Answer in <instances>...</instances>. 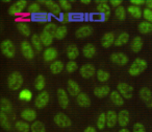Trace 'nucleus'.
<instances>
[{
  "instance_id": "60",
  "label": "nucleus",
  "mask_w": 152,
  "mask_h": 132,
  "mask_svg": "<svg viewBox=\"0 0 152 132\" xmlns=\"http://www.w3.org/2000/svg\"><path fill=\"white\" fill-rule=\"evenodd\" d=\"M119 132H130V131H129L127 128H121V129L119 130Z\"/></svg>"
},
{
  "instance_id": "34",
  "label": "nucleus",
  "mask_w": 152,
  "mask_h": 132,
  "mask_svg": "<svg viewBox=\"0 0 152 132\" xmlns=\"http://www.w3.org/2000/svg\"><path fill=\"white\" fill-rule=\"evenodd\" d=\"M30 43H31V45L34 46V48L36 49L37 51H41V50H42L43 43H42V40H41L40 35H38V34H34V35H32Z\"/></svg>"
},
{
  "instance_id": "30",
  "label": "nucleus",
  "mask_w": 152,
  "mask_h": 132,
  "mask_svg": "<svg viewBox=\"0 0 152 132\" xmlns=\"http://www.w3.org/2000/svg\"><path fill=\"white\" fill-rule=\"evenodd\" d=\"M106 121H107L108 128H114L117 125V122H118V114H117L116 111L108 110L106 112Z\"/></svg>"
},
{
  "instance_id": "61",
  "label": "nucleus",
  "mask_w": 152,
  "mask_h": 132,
  "mask_svg": "<svg viewBox=\"0 0 152 132\" xmlns=\"http://www.w3.org/2000/svg\"><path fill=\"white\" fill-rule=\"evenodd\" d=\"M2 2H4V3H10L11 1H10V0H3Z\"/></svg>"
},
{
  "instance_id": "4",
  "label": "nucleus",
  "mask_w": 152,
  "mask_h": 132,
  "mask_svg": "<svg viewBox=\"0 0 152 132\" xmlns=\"http://www.w3.org/2000/svg\"><path fill=\"white\" fill-rule=\"evenodd\" d=\"M27 1L26 0H18L14 2L11 7H9V15L11 16H19L27 9Z\"/></svg>"
},
{
  "instance_id": "36",
  "label": "nucleus",
  "mask_w": 152,
  "mask_h": 132,
  "mask_svg": "<svg viewBox=\"0 0 152 132\" xmlns=\"http://www.w3.org/2000/svg\"><path fill=\"white\" fill-rule=\"evenodd\" d=\"M15 127L19 132H29L30 128H31V125H29L27 122H25V121H23V119H22V121H17V122H16Z\"/></svg>"
},
{
  "instance_id": "2",
  "label": "nucleus",
  "mask_w": 152,
  "mask_h": 132,
  "mask_svg": "<svg viewBox=\"0 0 152 132\" xmlns=\"http://www.w3.org/2000/svg\"><path fill=\"white\" fill-rule=\"evenodd\" d=\"M23 76L19 71H13L7 77V87L13 91H17L23 85Z\"/></svg>"
},
{
  "instance_id": "19",
  "label": "nucleus",
  "mask_w": 152,
  "mask_h": 132,
  "mask_svg": "<svg viewBox=\"0 0 152 132\" xmlns=\"http://www.w3.org/2000/svg\"><path fill=\"white\" fill-rule=\"evenodd\" d=\"M115 41H116V37L114 33H106L101 38V45L104 48H110L112 45H115Z\"/></svg>"
},
{
  "instance_id": "38",
  "label": "nucleus",
  "mask_w": 152,
  "mask_h": 132,
  "mask_svg": "<svg viewBox=\"0 0 152 132\" xmlns=\"http://www.w3.org/2000/svg\"><path fill=\"white\" fill-rule=\"evenodd\" d=\"M0 125L5 130L12 129V125H11V123H10L9 116L7 115V113L2 112V111H0Z\"/></svg>"
},
{
  "instance_id": "58",
  "label": "nucleus",
  "mask_w": 152,
  "mask_h": 132,
  "mask_svg": "<svg viewBox=\"0 0 152 132\" xmlns=\"http://www.w3.org/2000/svg\"><path fill=\"white\" fill-rule=\"evenodd\" d=\"M146 7H147V9L152 10V0H147L146 1Z\"/></svg>"
},
{
  "instance_id": "31",
  "label": "nucleus",
  "mask_w": 152,
  "mask_h": 132,
  "mask_svg": "<svg viewBox=\"0 0 152 132\" xmlns=\"http://www.w3.org/2000/svg\"><path fill=\"white\" fill-rule=\"evenodd\" d=\"M127 13L132 18H134V19H140V18H142V16H143V12H142L141 7H135V5H132V4H130L127 7Z\"/></svg>"
},
{
  "instance_id": "32",
  "label": "nucleus",
  "mask_w": 152,
  "mask_h": 132,
  "mask_svg": "<svg viewBox=\"0 0 152 132\" xmlns=\"http://www.w3.org/2000/svg\"><path fill=\"white\" fill-rule=\"evenodd\" d=\"M45 86H46L45 77L43 75H39L34 80V88H36V90H39V91H44Z\"/></svg>"
},
{
  "instance_id": "43",
  "label": "nucleus",
  "mask_w": 152,
  "mask_h": 132,
  "mask_svg": "<svg viewBox=\"0 0 152 132\" xmlns=\"http://www.w3.org/2000/svg\"><path fill=\"white\" fill-rule=\"evenodd\" d=\"M31 132H46V127H45L44 123L41 121H36L31 124V128H30Z\"/></svg>"
},
{
  "instance_id": "42",
  "label": "nucleus",
  "mask_w": 152,
  "mask_h": 132,
  "mask_svg": "<svg viewBox=\"0 0 152 132\" xmlns=\"http://www.w3.org/2000/svg\"><path fill=\"white\" fill-rule=\"evenodd\" d=\"M107 126V121H106V112H101L97 119V128L99 130H103Z\"/></svg>"
},
{
  "instance_id": "35",
  "label": "nucleus",
  "mask_w": 152,
  "mask_h": 132,
  "mask_svg": "<svg viewBox=\"0 0 152 132\" xmlns=\"http://www.w3.org/2000/svg\"><path fill=\"white\" fill-rule=\"evenodd\" d=\"M32 96H34V94H32L31 90L25 88V89H22L19 92L18 98H19V100L23 101V102H30L32 100Z\"/></svg>"
},
{
  "instance_id": "7",
  "label": "nucleus",
  "mask_w": 152,
  "mask_h": 132,
  "mask_svg": "<svg viewBox=\"0 0 152 132\" xmlns=\"http://www.w3.org/2000/svg\"><path fill=\"white\" fill-rule=\"evenodd\" d=\"M54 123L58 126L59 128H67L72 125V121L66 113L64 112H57L54 115Z\"/></svg>"
},
{
  "instance_id": "6",
  "label": "nucleus",
  "mask_w": 152,
  "mask_h": 132,
  "mask_svg": "<svg viewBox=\"0 0 152 132\" xmlns=\"http://www.w3.org/2000/svg\"><path fill=\"white\" fill-rule=\"evenodd\" d=\"M20 48H21V53L25 59L32 60L34 58V48L29 41H27V40L22 41Z\"/></svg>"
},
{
  "instance_id": "55",
  "label": "nucleus",
  "mask_w": 152,
  "mask_h": 132,
  "mask_svg": "<svg viewBox=\"0 0 152 132\" xmlns=\"http://www.w3.org/2000/svg\"><path fill=\"white\" fill-rule=\"evenodd\" d=\"M70 16V21L72 20H80L83 18V14H75V13H72L69 14Z\"/></svg>"
},
{
  "instance_id": "41",
  "label": "nucleus",
  "mask_w": 152,
  "mask_h": 132,
  "mask_svg": "<svg viewBox=\"0 0 152 132\" xmlns=\"http://www.w3.org/2000/svg\"><path fill=\"white\" fill-rule=\"evenodd\" d=\"M96 77H97V80L99 82H102V83H105V82L108 81L110 75L108 71L104 70V69H98L97 73H96Z\"/></svg>"
},
{
  "instance_id": "20",
  "label": "nucleus",
  "mask_w": 152,
  "mask_h": 132,
  "mask_svg": "<svg viewBox=\"0 0 152 132\" xmlns=\"http://www.w3.org/2000/svg\"><path fill=\"white\" fill-rule=\"evenodd\" d=\"M110 92L112 91H110V88L108 85H101L94 88V94L99 99L106 98L108 94H110Z\"/></svg>"
},
{
  "instance_id": "5",
  "label": "nucleus",
  "mask_w": 152,
  "mask_h": 132,
  "mask_svg": "<svg viewBox=\"0 0 152 132\" xmlns=\"http://www.w3.org/2000/svg\"><path fill=\"white\" fill-rule=\"evenodd\" d=\"M117 90L121 93V96L124 99H131L133 96V87L125 82H120L117 85Z\"/></svg>"
},
{
  "instance_id": "12",
  "label": "nucleus",
  "mask_w": 152,
  "mask_h": 132,
  "mask_svg": "<svg viewBox=\"0 0 152 132\" xmlns=\"http://www.w3.org/2000/svg\"><path fill=\"white\" fill-rule=\"evenodd\" d=\"M110 61L119 66H124L128 63V57L124 53H114L110 55Z\"/></svg>"
},
{
  "instance_id": "40",
  "label": "nucleus",
  "mask_w": 152,
  "mask_h": 132,
  "mask_svg": "<svg viewBox=\"0 0 152 132\" xmlns=\"http://www.w3.org/2000/svg\"><path fill=\"white\" fill-rule=\"evenodd\" d=\"M129 41V35L127 33H121L118 37H117L116 41H115V45L116 46H122V45L128 43Z\"/></svg>"
},
{
  "instance_id": "51",
  "label": "nucleus",
  "mask_w": 152,
  "mask_h": 132,
  "mask_svg": "<svg viewBox=\"0 0 152 132\" xmlns=\"http://www.w3.org/2000/svg\"><path fill=\"white\" fill-rule=\"evenodd\" d=\"M132 132H146V128L142 123H135L133 124Z\"/></svg>"
},
{
  "instance_id": "27",
  "label": "nucleus",
  "mask_w": 152,
  "mask_h": 132,
  "mask_svg": "<svg viewBox=\"0 0 152 132\" xmlns=\"http://www.w3.org/2000/svg\"><path fill=\"white\" fill-rule=\"evenodd\" d=\"M97 53V49H96L95 45L92 44V43H88L83 46V57L88 58V59H92L94 56Z\"/></svg>"
},
{
  "instance_id": "54",
  "label": "nucleus",
  "mask_w": 152,
  "mask_h": 132,
  "mask_svg": "<svg viewBox=\"0 0 152 132\" xmlns=\"http://www.w3.org/2000/svg\"><path fill=\"white\" fill-rule=\"evenodd\" d=\"M110 7H116L117 9V7H119L122 5V0H110Z\"/></svg>"
},
{
  "instance_id": "50",
  "label": "nucleus",
  "mask_w": 152,
  "mask_h": 132,
  "mask_svg": "<svg viewBox=\"0 0 152 132\" xmlns=\"http://www.w3.org/2000/svg\"><path fill=\"white\" fill-rule=\"evenodd\" d=\"M143 17H144V19H145V21H148V22H150V23H152V10L146 7L143 11Z\"/></svg>"
},
{
  "instance_id": "11",
  "label": "nucleus",
  "mask_w": 152,
  "mask_h": 132,
  "mask_svg": "<svg viewBox=\"0 0 152 132\" xmlns=\"http://www.w3.org/2000/svg\"><path fill=\"white\" fill-rule=\"evenodd\" d=\"M97 12L105 17V19H108L110 17V7L108 5V2L106 0H97Z\"/></svg>"
},
{
  "instance_id": "47",
  "label": "nucleus",
  "mask_w": 152,
  "mask_h": 132,
  "mask_svg": "<svg viewBox=\"0 0 152 132\" xmlns=\"http://www.w3.org/2000/svg\"><path fill=\"white\" fill-rule=\"evenodd\" d=\"M57 27H58V26H57L56 24L52 23V22H50V23H47L46 25H45L44 32L48 33L49 35H51V36H53L55 38V34H56Z\"/></svg>"
},
{
  "instance_id": "21",
  "label": "nucleus",
  "mask_w": 152,
  "mask_h": 132,
  "mask_svg": "<svg viewBox=\"0 0 152 132\" xmlns=\"http://www.w3.org/2000/svg\"><path fill=\"white\" fill-rule=\"evenodd\" d=\"M20 116L22 117V119L25 122H36V119H37V112L36 110L31 108H26L24 110L21 111V114Z\"/></svg>"
},
{
  "instance_id": "16",
  "label": "nucleus",
  "mask_w": 152,
  "mask_h": 132,
  "mask_svg": "<svg viewBox=\"0 0 152 132\" xmlns=\"http://www.w3.org/2000/svg\"><path fill=\"white\" fill-rule=\"evenodd\" d=\"M93 34V27L91 25H83L79 28H77V30L75 32V37L78 39H83L88 38Z\"/></svg>"
},
{
  "instance_id": "18",
  "label": "nucleus",
  "mask_w": 152,
  "mask_h": 132,
  "mask_svg": "<svg viewBox=\"0 0 152 132\" xmlns=\"http://www.w3.org/2000/svg\"><path fill=\"white\" fill-rule=\"evenodd\" d=\"M129 121H130V114L128 110L124 109L118 113V124L122 128H126V126L129 124Z\"/></svg>"
},
{
  "instance_id": "56",
  "label": "nucleus",
  "mask_w": 152,
  "mask_h": 132,
  "mask_svg": "<svg viewBox=\"0 0 152 132\" xmlns=\"http://www.w3.org/2000/svg\"><path fill=\"white\" fill-rule=\"evenodd\" d=\"M130 4L135 5V7H142V5L146 4V1H144V0H131Z\"/></svg>"
},
{
  "instance_id": "49",
  "label": "nucleus",
  "mask_w": 152,
  "mask_h": 132,
  "mask_svg": "<svg viewBox=\"0 0 152 132\" xmlns=\"http://www.w3.org/2000/svg\"><path fill=\"white\" fill-rule=\"evenodd\" d=\"M58 4H59V7H61V9L63 10L64 12H66V13H69L72 10L71 1H68V0H59Z\"/></svg>"
},
{
  "instance_id": "28",
  "label": "nucleus",
  "mask_w": 152,
  "mask_h": 132,
  "mask_svg": "<svg viewBox=\"0 0 152 132\" xmlns=\"http://www.w3.org/2000/svg\"><path fill=\"white\" fill-rule=\"evenodd\" d=\"M130 48L133 53H140L142 50V48H143V39L140 36L134 37L130 42Z\"/></svg>"
},
{
  "instance_id": "46",
  "label": "nucleus",
  "mask_w": 152,
  "mask_h": 132,
  "mask_svg": "<svg viewBox=\"0 0 152 132\" xmlns=\"http://www.w3.org/2000/svg\"><path fill=\"white\" fill-rule=\"evenodd\" d=\"M115 15H116V18L120 21H123V20L126 19V10H125L124 7H119L116 9L115 11Z\"/></svg>"
},
{
  "instance_id": "48",
  "label": "nucleus",
  "mask_w": 152,
  "mask_h": 132,
  "mask_svg": "<svg viewBox=\"0 0 152 132\" xmlns=\"http://www.w3.org/2000/svg\"><path fill=\"white\" fill-rule=\"evenodd\" d=\"M77 68H78V65H77V63H76L75 61H69L66 64L65 69L68 73H73L77 70Z\"/></svg>"
},
{
  "instance_id": "33",
  "label": "nucleus",
  "mask_w": 152,
  "mask_h": 132,
  "mask_svg": "<svg viewBox=\"0 0 152 132\" xmlns=\"http://www.w3.org/2000/svg\"><path fill=\"white\" fill-rule=\"evenodd\" d=\"M137 30L141 34H149L152 33V23L148 21H142L137 25Z\"/></svg>"
},
{
  "instance_id": "13",
  "label": "nucleus",
  "mask_w": 152,
  "mask_h": 132,
  "mask_svg": "<svg viewBox=\"0 0 152 132\" xmlns=\"http://www.w3.org/2000/svg\"><path fill=\"white\" fill-rule=\"evenodd\" d=\"M56 96H57V101H58L59 106L63 109H67V107L69 106V96L67 94V91L64 88H58L56 92Z\"/></svg>"
},
{
  "instance_id": "10",
  "label": "nucleus",
  "mask_w": 152,
  "mask_h": 132,
  "mask_svg": "<svg viewBox=\"0 0 152 132\" xmlns=\"http://www.w3.org/2000/svg\"><path fill=\"white\" fill-rule=\"evenodd\" d=\"M139 96L141 100L147 105L149 108H152V91L148 87H142L140 89Z\"/></svg>"
},
{
  "instance_id": "3",
  "label": "nucleus",
  "mask_w": 152,
  "mask_h": 132,
  "mask_svg": "<svg viewBox=\"0 0 152 132\" xmlns=\"http://www.w3.org/2000/svg\"><path fill=\"white\" fill-rule=\"evenodd\" d=\"M0 48L3 55L9 59H13L16 56V46L12 40H9V39L3 40L0 44Z\"/></svg>"
},
{
  "instance_id": "25",
  "label": "nucleus",
  "mask_w": 152,
  "mask_h": 132,
  "mask_svg": "<svg viewBox=\"0 0 152 132\" xmlns=\"http://www.w3.org/2000/svg\"><path fill=\"white\" fill-rule=\"evenodd\" d=\"M66 53H67V57L70 59V61H75L76 58H78L79 56V49L75 44H70L67 46Z\"/></svg>"
},
{
  "instance_id": "24",
  "label": "nucleus",
  "mask_w": 152,
  "mask_h": 132,
  "mask_svg": "<svg viewBox=\"0 0 152 132\" xmlns=\"http://www.w3.org/2000/svg\"><path fill=\"white\" fill-rule=\"evenodd\" d=\"M76 102L80 107H83V108H88V107L91 106V99L85 92H81L80 94L76 96Z\"/></svg>"
},
{
  "instance_id": "17",
  "label": "nucleus",
  "mask_w": 152,
  "mask_h": 132,
  "mask_svg": "<svg viewBox=\"0 0 152 132\" xmlns=\"http://www.w3.org/2000/svg\"><path fill=\"white\" fill-rule=\"evenodd\" d=\"M67 89L69 94H71L72 96H77L78 94L81 93V89H80V86L79 84L77 83L76 81L74 80L70 79L67 83Z\"/></svg>"
},
{
  "instance_id": "53",
  "label": "nucleus",
  "mask_w": 152,
  "mask_h": 132,
  "mask_svg": "<svg viewBox=\"0 0 152 132\" xmlns=\"http://www.w3.org/2000/svg\"><path fill=\"white\" fill-rule=\"evenodd\" d=\"M91 19L92 20H96V21H102V20H106L105 17L103 15L99 13H96V14H92L91 15Z\"/></svg>"
},
{
  "instance_id": "14",
  "label": "nucleus",
  "mask_w": 152,
  "mask_h": 132,
  "mask_svg": "<svg viewBox=\"0 0 152 132\" xmlns=\"http://www.w3.org/2000/svg\"><path fill=\"white\" fill-rule=\"evenodd\" d=\"M51 16L50 13H47V12H40L38 14H34L31 15L30 19L34 22H39V23H43V22H47V23H50L51 22Z\"/></svg>"
},
{
  "instance_id": "1",
  "label": "nucleus",
  "mask_w": 152,
  "mask_h": 132,
  "mask_svg": "<svg viewBox=\"0 0 152 132\" xmlns=\"http://www.w3.org/2000/svg\"><path fill=\"white\" fill-rule=\"evenodd\" d=\"M148 67V63L146 60L141 59V58H137L134 61L132 62L130 66L128 68V73L131 76V77H137L140 76L142 73L147 69Z\"/></svg>"
},
{
  "instance_id": "57",
  "label": "nucleus",
  "mask_w": 152,
  "mask_h": 132,
  "mask_svg": "<svg viewBox=\"0 0 152 132\" xmlns=\"http://www.w3.org/2000/svg\"><path fill=\"white\" fill-rule=\"evenodd\" d=\"M83 132H97V130H96V128L92 127V126H89V127L86 128Z\"/></svg>"
},
{
  "instance_id": "9",
  "label": "nucleus",
  "mask_w": 152,
  "mask_h": 132,
  "mask_svg": "<svg viewBox=\"0 0 152 132\" xmlns=\"http://www.w3.org/2000/svg\"><path fill=\"white\" fill-rule=\"evenodd\" d=\"M96 73H97V70H96L95 66L91 63L83 64L79 68V73H80V76L83 79H90V78L94 77L96 75Z\"/></svg>"
},
{
  "instance_id": "52",
  "label": "nucleus",
  "mask_w": 152,
  "mask_h": 132,
  "mask_svg": "<svg viewBox=\"0 0 152 132\" xmlns=\"http://www.w3.org/2000/svg\"><path fill=\"white\" fill-rule=\"evenodd\" d=\"M58 17H59L61 22H63V23H68V22L70 21V16L68 13H61Z\"/></svg>"
},
{
  "instance_id": "23",
  "label": "nucleus",
  "mask_w": 152,
  "mask_h": 132,
  "mask_svg": "<svg viewBox=\"0 0 152 132\" xmlns=\"http://www.w3.org/2000/svg\"><path fill=\"white\" fill-rule=\"evenodd\" d=\"M16 25H17V30H19V33L21 35H23L24 37H29L30 35H31L30 26L26 21H22V20H20V21H17Z\"/></svg>"
},
{
  "instance_id": "8",
  "label": "nucleus",
  "mask_w": 152,
  "mask_h": 132,
  "mask_svg": "<svg viewBox=\"0 0 152 132\" xmlns=\"http://www.w3.org/2000/svg\"><path fill=\"white\" fill-rule=\"evenodd\" d=\"M49 100H50V96H49L48 92L45 91V90L41 91L34 100V106L38 109H43L48 105Z\"/></svg>"
},
{
  "instance_id": "15",
  "label": "nucleus",
  "mask_w": 152,
  "mask_h": 132,
  "mask_svg": "<svg viewBox=\"0 0 152 132\" xmlns=\"http://www.w3.org/2000/svg\"><path fill=\"white\" fill-rule=\"evenodd\" d=\"M58 57V51L55 47H47L43 53V58L46 62H54Z\"/></svg>"
},
{
  "instance_id": "45",
  "label": "nucleus",
  "mask_w": 152,
  "mask_h": 132,
  "mask_svg": "<svg viewBox=\"0 0 152 132\" xmlns=\"http://www.w3.org/2000/svg\"><path fill=\"white\" fill-rule=\"evenodd\" d=\"M27 12L30 14V15H34V14H38L41 12V4L38 2V1H34V2H31L27 7Z\"/></svg>"
},
{
  "instance_id": "37",
  "label": "nucleus",
  "mask_w": 152,
  "mask_h": 132,
  "mask_svg": "<svg viewBox=\"0 0 152 132\" xmlns=\"http://www.w3.org/2000/svg\"><path fill=\"white\" fill-rule=\"evenodd\" d=\"M12 109H13L12 103L7 98H2L0 100V111H2L4 113H10Z\"/></svg>"
},
{
  "instance_id": "26",
  "label": "nucleus",
  "mask_w": 152,
  "mask_h": 132,
  "mask_svg": "<svg viewBox=\"0 0 152 132\" xmlns=\"http://www.w3.org/2000/svg\"><path fill=\"white\" fill-rule=\"evenodd\" d=\"M65 68H66V65L61 60H56V61L52 62V63L50 64V71L53 75H58V73H61Z\"/></svg>"
},
{
  "instance_id": "44",
  "label": "nucleus",
  "mask_w": 152,
  "mask_h": 132,
  "mask_svg": "<svg viewBox=\"0 0 152 132\" xmlns=\"http://www.w3.org/2000/svg\"><path fill=\"white\" fill-rule=\"evenodd\" d=\"M68 34V28L66 25H61L57 27L56 34H55V39L57 40H63V39L66 38Z\"/></svg>"
},
{
  "instance_id": "22",
  "label": "nucleus",
  "mask_w": 152,
  "mask_h": 132,
  "mask_svg": "<svg viewBox=\"0 0 152 132\" xmlns=\"http://www.w3.org/2000/svg\"><path fill=\"white\" fill-rule=\"evenodd\" d=\"M45 5L50 11V14H53L55 16H59L61 14V9L59 7L58 2H55L53 0H46L45 1Z\"/></svg>"
},
{
  "instance_id": "29",
  "label": "nucleus",
  "mask_w": 152,
  "mask_h": 132,
  "mask_svg": "<svg viewBox=\"0 0 152 132\" xmlns=\"http://www.w3.org/2000/svg\"><path fill=\"white\" fill-rule=\"evenodd\" d=\"M110 99L113 104L116 105V106H122L124 104V98L121 96V93L118 90H114V91L110 92Z\"/></svg>"
},
{
  "instance_id": "59",
  "label": "nucleus",
  "mask_w": 152,
  "mask_h": 132,
  "mask_svg": "<svg viewBox=\"0 0 152 132\" xmlns=\"http://www.w3.org/2000/svg\"><path fill=\"white\" fill-rule=\"evenodd\" d=\"M83 4H90L91 3V0H81L80 1Z\"/></svg>"
},
{
  "instance_id": "39",
  "label": "nucleus",
  "mask_w": 152,
  "mask_h": 132,
  "mask_svg": "<svg viewBox=\"0 0 152 132\" xmlns=\"http://www.w3.org/2000/svg\"><path fill=\"white\" fill-rule=\"evenodd\" d=\"M41 37V40H42V43L44 46H47V47H50V45L53 43V39H54V37L51 36V35H49L48 33L44 32L43 30L42 34L40 35Z\"/></svg>"
}]
</instances>
